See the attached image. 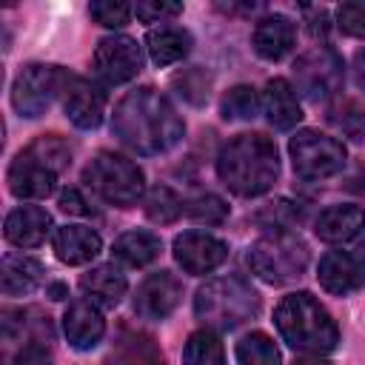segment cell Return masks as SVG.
Returning a JSON list of instances; mask_svg holds the SVG:
<instances>
[{
    "instance_id": "25",
    "label": "cell",
    "mask_w": 365,
    "mask_h": 365,
    "mask_svg": "<svg viewBox=\"0 0 365 365\" xmlns=\"http://www.w3.org/2000/svg\"><path fill=\"white\" fill-rule=\"evenodd\" d=\"M43 282V265L31 257H17V254H9L0 265V285H3V294L9 297H20V294H29L34 291L37 285Z\"/></svg>"
},
{
    "instance_id": "43",
    "label": "cell",
    "mask_w": 365,
    "mask_h": 365,
    "mask_svg": "<svg viewBox=\"0 0 365 365\" xmlns=\"http://www.w3.org/2000/svg\"><path fill=\"white\" fill-rule=\"evenodd\" d=\"M297 365H328V362H322V359H299Z\"/></svg>"
},
{
    "instance_id": "2",
    "label": "cell",
    "mask_w": 365,
    "mask_h": 365,
    "mask_svg": "<svg viewBox=\"0 0 365 365\" xmlns=\"http://www.w3.org/2000/svg\"><path fill=\"white\" fill-rule=\"evenodd\" d=\"M217 174L237 197H259L279 177L277 145L265 134H237L217 157Z\"/></svg>"
},
{
    "instance_id": "1",
    "label": "cell",
    "mask_w": 365,
    "mask_h": 365,
    "mask_svg": "<svg viewBox=\"0 0 365 365\" xmlns=\"http://www.w3.org/2000/svg\"><path fill=\"white\" fill-rule=\"evenodd\" d=\"M111 128L123 145L145 157L174 148L185 134V123L174 106L151 86L134 88L117 103Z\"/></svg>"
},
{
    "instance_id": "12",
    "label": "cell",
    "mask_w": 365,
    "mask_h": 365,
    "mask_svg": "<svg viewBox=\"0 0 365 365\" xmlns=\"http://www.w3.org/2000/svg\"><path fill=\"white\" fill-rule=\"evenodd\" d=\"M228 257V245L205 231H185L174 240V259L185 274H208Z\"/></svg>"
},
{
    "instance_id": "39",
    "label": "cell",
    "mask_w": 365,
    "mask_h": 365,
    "mask_svg": "<svg viewBox=\"0 0 365 365\" xmlns=\"http://www.w3.org/2000/svg\"><path fill=\"white\" fill-rule=\"evenodd\" d=\"M60 208L66 211V214H77V217H86V214H91V208H88V202H86V197L77 191V188H66L63 194H60Z\"/></svg>"
},
{
    "instance_id": "24",
    "label": "cell",
    "mask_w": 365,
    "mask_h": 365,
    "mask_svg": "<svg viewBox=\"0 0 365 365\" xmlns=\"http://www.w3.org/2000/svg\"><path fill=\"white\" fill-rule=\"evenodd\" d=\"M160 251H163V242L151 231H125L111 245V254L131 268H143V265L154 262L160 257Z\"/></svg>"
},
{
    "instance_id": "5",
    "label": "cell",
    "mask_w": 365,
    "mask_h": 365,
    "mask_svg": "<svg viewBox=\"0 0 365 365\" xmlns=\"http://www.w3.org/2000/svg\"><path fill=\"white\" fill-rule=\"evenodd\" d=\"M308 245L288 231L262 237L248 248V268L268 285H285L299 279L308 268Z\"/></svg>"
},
{
    "instance_id": "6",
    "label": "cell",
    "mask_w": 365,
    "mask_h": 365,
    "mask_svg": "<svg viewBox=\"0 0 365 365\" xmlns=\"http://www.w3.org/2000/svg\"><path fill=\"white\" fill-rule=\"evenodd\" d=\"M83 180L111 205H120V208H128L134 205L140 197H143V188H145V177H143V168L123 157V154H114V151H100Z\"/></svg>"
},
{
    "instance_id": "15",
    "label": "cell",
    "mask_w": 365,
    "mask_h": 365,
    "mask_svg": "<svg viewBox=\"0 0 365 365\" xmlns=\"http://www.w3.org/2000/svg\"><path fill=\"white\" fill-rule=\"evenodd\" d=\"M63 331H66V339H68L71 348L91 351L106 334V319H103V314L94 302L77 299L63 314Z\"/></svg>"
},
{
    "instance_id": "26",
    "label": "cell",
    "mask_w": 365,
    "mask_h": 365,
    "mask_svg": "<svg viewBox=\"0 0 365 365\" xmlns=\"http://www.w3.org/2000/svg\"><path fill=\"white\" fill-rule=\"evenodd\" d=\"M23 154H29L31 160H37L40 165H46L54 174H60L71 165V148L60 134H40Z\"/></svg>"
},
{
    "instance_id": "14",
    "label": "cell",
    "mask_w": 365,
    "mask_h": 365,
    "mask_svg": "<svg viewBox=\"0 0 365 365\" xmlns=\"http://www.w3.org/2000/svg\"><path fill=\"white\" fill-rule=\"evenodd\" d=\"M317 277H319V285L328 294L345 297V294H351V291L365 285V265L348 251H328L319 259Z\"/></svg>"
},
{
    "instance_id": "32",
    "label": "cell",
    "mask_w": 365,
    "mask_h": 365,
    "mask_svg": "<svg viewBox=\"0 0 365 365\" xmlns=\"http://www.w3.org/2000/svg\"><path fill=\"white\" fill-rule=\"evenodd\" d=\"M123 359H125V365H165L154 339L145 334H131L123 342Z\"/></svg>"
},
{
    "instance_id": "19",
    "label": "cell",
    "mask_w": 365,
    "mask_h": 365,
    "mask_svg": "<svg viewBox=\"0 0 365 365\" xmlns=\"http://www.w3.org/2000/svg\"><path fill=\"white\" fill-rule=\"evenodd\" d=\"M51 245H54V254H57L60 262L83 265V262H91L100 254L103 240H100L97 231H91L86 225H63V228L54 231Z\"/></svg>"
},
{
    "instance_id": "23",
    "label": "cell",
    "mask_w": 365,
    "mask_h": 365,
    "mask_svg": "<svg viewBox=\"0 0 365 365\" xmlns=\"http://www.w3.org/2000/svg\"><path fill=\"white\" fill-rule=\"evenodd\" d=\"M145 48L154 66H171V63H180L191 51V34L180 26H160L148 31Z\"/></svg>"
},
{
    "instance_id": "11",
    "label": "cell",
    "mask_w": 365,
    "mask_h": 365,
    "mask_svg": "<svg viewBox=\"0 0 365 365\" xmlns=\"http://www.w3.org/2000/svg\"><path fill=\"white\" fill-rule=\"evenodd\" d=\"M60 94H63L66 117L77 128H97L103 123V114H106V91L97 83H91L86 77H77V74H68Z\"/></svg>"
},
{
    "instance_id": "33",
    "label": "cell",
    "mask_w": 365,
    "mask_h": 365,
    "mask_svg": "<svg viewBox=\"0 0 365 365\" xmlns=\"http://www.w3.org/2000/svg\"><path fill=\"white\" fill-rule=\"evenodd\" d=\"M185 214H188V220H194L200 225H220L228 217V205L214 194H202L185 205Z\"/></svg>"
},
{
    "instance_id": "31",
    "label": "cell",
    "mask_w": 365,
    "mask_h": 365,
    "mask_svg": "<svg viewBox=\"0 0 365 365\" xmlns=\"http://www.w3.org/2000/svg\"><path fill=\"white\" fill-rule=\"evenodd\" d=\"M220 111H222L225 120H251L259 111V97L251 86H234V88L225 91V97L220 103Z\"/></svg>"
},
{
    "instance_id": "34",
    "label": "cell",
    "mask_w": 365,
    "mask_h": 365,
    "mask_svg": "<svg viewBox=\"0 0 365 365\" xmlns=\"http://www.w3.org/2000/svg\"><path fill=\"white\" fill-rule=\"evenodd\" d=\"M257 220L265 222L268 228H274V234H282V231H288L294 222H299V208H297L294 202H288V200H277V202H268V205L259 211Z\"/></svg>"
},
{
    "instance_id": "9",
    "label": "cell",
    "mask_w": 365,
    "mask_h": 365,
    "mask_svg": "<svg viewBox=\"0 0 365 365\" xmlns=\"http://www.w3.org/2000/svg\"><path fill=\"white\" fill-rule=\"evenodd\" d=\"M342 86V60L334 48L328 46H317L305 54L297 57L294 63V88L311 100V103H322L328 97H334Z\"/></svg>"
},
{
    "instance_id": "4",
    "label": "cell",
    "mask_w": 365,
    "mask_h": 365,
    "mask_svg": "<svg viewBox=\"0 0 365 365\" xmlns=\"http://www.w3.org/2000/svg\"><path fill=\"white\" fill-rule=\"evenodd\" d=\"M194 314L205 328L231 331L259 314V297L240 277H217L197 291Z\"/></svg>"
},
{
    "instance_id": "22",
    "label": "cell",
    "mask_w": 365,
    "mask_h": 365,
    "mask_svg": "<svg viewBox=\"0 0 365 365\" xmlns=\"http://www.w3.org/2000/svg\"><path fill=\"white\" fill-rule=\"evenodd\" d=\"M365 228V211L359 205H331L317 217V237L325 242H348Z\"/></svg>"
},
{
    "instance_id": "3",
    "label": "cell",
    "mask_w": 365,
    "mask_h": 365,
    "mask_svg": "<svg viewBox=\"0 0 365 365\" xmlns=\"http://www.w3.org/2000/svg\"><path fill=\"white\" fill-rule=\"evenodd\" d=\"M274 322H277L279 336L297 351L325 354V351H334L339 342L336 322L319 305V299H314L308 291L282 297L274 311Z\"/></svg>"
},
{
    "instance_id": "44",
    "label": "cell",
    "mask_w": 365,
    "mask_h": 365,
    "mask_svg": "<svg viewBox=\"0 0 365 365\" xmlns=\"http://www.w3.org/2000/svg\"><path fill=\"white\" fill-rule=\"evenodd\" d=\"M356 259H359V262H362V265H365V245H362V248H359V257H356Z\"/></svg>"
},
{
    "instance_id": "40",
    "label": "cell",
    "mask_w": 365,
    "mask_h": 365,
    "mask_svg": "<svg viewBox=\"0 0 365 365\" xmlns=\"http://www.w3.org/2000/svg\"><path fill=\"white\" fill-rule=\"evenodd\" d=\"M11 365H51V359L40 342H29V345H23V351L14 356Z\"/></svg>"
},
{
    "instance_id": "30",
    "label": "cell",
    "mask_w": 365,
    "mask_h": 365,
    "mask_svg": "<svg viewBox=\"0 0 365 365\" xmlns=\"http://www.w3.org/2000/svg\"><path fill=\"white\" fill-rule=\"evenodd\" d=\"M328 123L339 134H345L351 140H362V134H365V106L359 100H342L328 111Z\"/></svg>"
},
{
    "instance_id": "41",
    "label": "cell",
    "mask_w": 365,
    "mask_h": 365,
    "mask_svg": "<svg viewBox=\"0 0 365 365\" xmlns=\"http://www.w3.org/2000/svg\"><path fill=\"white\" fill-rule=\"evenodd\" d=\"M351 68H354V83L365 91V48L354 54V66H351Z\"/></svg>"
},
{
    "instance_id": "28",
    "label": "cell",
    "mask_w": 365,
    "mask_h": 365,
    "mask_svg": "<svg viewBox=\"0 0 365 365\" xmlns=\"http://www.w3.org/2000/svg\"><path fill=\"white\" fill-rule=\"evenodd\" d=\"M237 362L240 365H279V351L268 334L251 331L237 342Z\"/></svg>"
},
{
    "instance_id": "16",
    "label": "cell",
    "mask_w": 365,
    "mask_h": 365,
    "mask_svg": "<svg viewBox=\"0 0 365 365\" xmlns=\"http://www.w3.org/2000/svg\"><path fill=\"white\" fill-rule=\"evenodd\" d=\"M297 43V26L285 14H265L257 20L251 46L262 60H282Z\"/></svg>"
},
{
    "instance_id": "18",
    "label": "cell",
    "mask_w": 365,
    "mask_h": 365,
    "mask_svg": "<svg viewBox=\"0 0 365 365\" xmlns=\"http://www.w3.org/2000/svg\"><path fill=\"white\" fill-rule=\"evenodd\" d=\"M48 228H51V217H48L46 208H40V205H20V208H14L6 217L3 234L17 248H34V245H40L46 240Z\"/></svg>"
},
{
    "instance_id": "35",
    "label": "cell",
    "mask_w": 365,
    "mask_h": 365,
    "mask_svg": "<svg viewBox=\"0 0 365 365\" xmlns=\"http://www.w3.org/2000/svg\"><path fill=\"white\" fill-rule=\"evenodd\" d=\"M88 11H91V17H94L100 26H106V29H120V26H125V23L131 20L134 6H128V3H114V0H97V3L88 6Z\"/></svg>"
},
{
    "instance_id": "29",
    "label": "cell",
    "mask_w": 365,
    "mask_h": 365,
    "mask_svg": "<svg viewBox=\"0 0 365 365\" xmlns=\"http://www.w3.org/2000/svg\"><path fill=\"white\" fill-rule=\"evenodd\" d=\"M145 214L151 222H160V225H168L174 222L180 214H182V200L168 188V185H154L148 194H145Z\"/></svg>"
},
{
    "instance_id": "37",
    "label": "cell",
    "mask_w": 365,
    "mask_h": 365,
    "mask_svg": "<svg viewBox=\"0 0 365 365\" xmlns=\"http://www.w3.org/2000/svg\"><path fill=\"white\" fill-rule=\"evenodd\" d=\"M208 74L202 68H188L185 74L174 77V86H180V94L191 103H202L208 97Z\"/></svg>"
},
{
    "instance_id": "42",
    "label": "cell",
    "mask_w": 365,
    "mask_h": 365,
    "mask_svg": "<svg viewBox=\"0 0 365 365\" xmlns=\"http://www.w3.org/2000/svg\"><path fill=\"white\" fill-rule=\"evenodd\" d=\"M48 297L51 299H63V297H68V288L63 282H54V285H48Z\"/></svg>"
},
{
    "instance_id": "7",
    "label": "cell",
    "mask_w": 365,
    "mask_h": 365,
    "mask_svg": "<svg viewBox=\"0 0 365 365\" xmlns=\"http://www.w3.org/2000/svg\"><path fill=\"white\" fill-rule=\"evenodd\" d=\"M288 154H291L294 171L302 180H325L342 171L345 165V145L336 137L319 134L314 128L297 131L288 143Z\"/></svg>"
},
{
    "instance_id": "10",
    "label": "cell",
    "mask_w": 365,
    "mask_h": 365,
    "mask_svg": "<svg viewBox=\"0 0 365 365\" xmlns=\"http://www.w3.org/2000/svg\"><path fill=\"white\" fill-rule=\"evenodd\" d=\"M140 68H143V51L137 46V40H131L125 34H111L97 43L94 71L103 83H108V86L128 83L140 74Z\"/></svg>"
},
{
    "instance_id": "13",
    "label": "cell",
    "mask_w": 365,
    "mask_h": 365,
    "mask_svg": "<svg viewBox=\"0 0 365 365\" xmlns=\"http://www.w3.org/2000/svg\"><path fill=\"white\" fill-rule=\"evenodd\" d=\"M180 297H182L180 279L168 271H157L140 282V288L134 294V311L143 319H165L177 308Z\"/></svg>"
},
{
    "instance_id": "38",
    "label": "cell",
    "mask_w": 365,
    "mask_h": 365,
    "mask_svg": "<svg viewBox=\"0 0 365 365\" xmlns=\"http://www.w3.org/2000/svg\"><path fill=\"white\" fill-rule=\"evenodd\" d=\"M134 14L145 23H163V20L182 14V6L180 3H163V0H143L134 6Z\"/></svg>"
},
{
    "instance_id": "27",
    "label": "cell",
    "mask_w": 365,
    "mask_h": 365,
    "mask_svg": "<svg viewBox=\"0 0 365 365\" xmlns=\"http://www.w3.org/2000/svg\"><path fill=\"white\" fill-rule=\"evenodd\" d=\"M182 365H225L222 342L214 331H197L182 348Z\"/></svg>"
},
{
    "instance_id": "20",
    "label": "cell",
    "mask_w": 365,
    "mask_h": 365,
    "mask_svg": "<svg viewBox=\"0 0 365 365\" xmlns=\"http://www.w3.org/2000/svg\"><path fill=\"white\" fill-rule=\"evenodd\" d=\"M262 108H265V117L274 128L279 131H288L294 128L299 120H302V108H299V100H297V91L288 80L282 77H274L265 83V91H262Z\"/></svg>"
},
{
    "instance_id": "17",
    "label": "cell",
    "mask_w": 365,
    "mask_h": 365,
    "mask_svg": "<svg viewBox=\"0 0 365 365\" xmlns=\"http://www.w3.org/2000/svg\"><path fill=\"white\" fill-rule=\"evenodd\" d=\"M54 171L20 151L17 160L9 165V191L20 200H43L54 191Z\"/></svg>"
},
{
    "instance_id": "36",
    "label": "cell",
    "mask_w": 365,
    "mask_h": 365,
    "mask_svg": "<svg viewBox=\"0 0 365 365\" xmlns=\"http://www.w3.org/2000/svg\"><path fill=\"white\" fill-rule=\"evenodd\" d=\"M336 26H339L342 34L365 37V3H362V0L342 3V6L336 9Z\"/></svg>"
},
{
    "instance_id": "21",
    "label": "cell",
    "mask_w": 365,
    "mask_h": 365,
    "mask_svg": "<svg viewBox=\"0 0 365 365\" xmlns=\"http://www.w3.org/2000/svg\"><path fill=\"white\" fill-rule=\"evenodd\" d=\"M80 288L88 297V302H94L97 308H114L125 297L128 282H125V277H123L120 268H114V265H97L88 274H83Z\"/></svg>"
},
{
    "instance_id": "8",
    "label": "cell",
    "mask_w": 365,
    "mask_h": 365,
    "mask_svg": "<svg viewBox=\"0 0 365 365\" xmlns=\"http://www.w3.org/2000/svg\"><path fill=\"white\" fill-rule=\"evenodd\" d=\"M66 71L57 66H46V63H29L20 68V74L14 77L11 86V106L20 117H40L46 114V108L51 106L54 94L63 91L66 86Z\"/></svg>"
}]
</instances>
